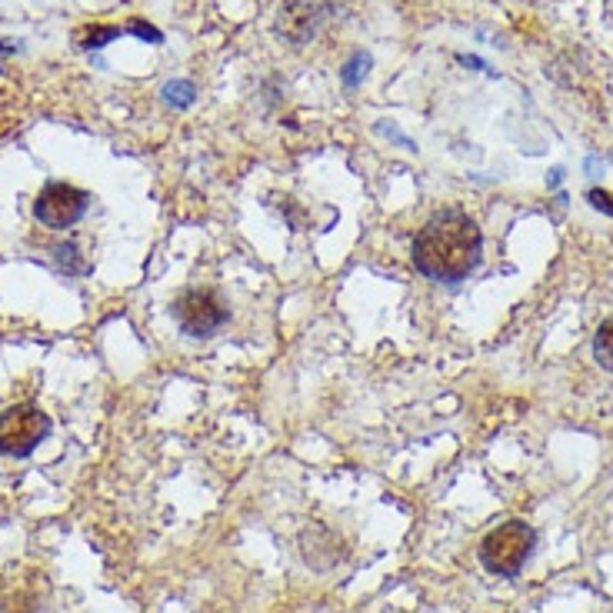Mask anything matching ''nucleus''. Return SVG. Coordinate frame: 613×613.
Returning <instances> with one entry per match:
<instances>
[{
    "label": "nucleus",
    "instance_id": "nucleus-1",
    "mask_svg": "<svg viewBox=\"0 0 613 613\" xmlns=\"http://www.w3.org/2000/svg\"><path fill=\"white\" fill-rule=\"evenodd\" d=\"M411 257L427 280L461 284L481 267L484 234L464 210H441L417 230Z\"/></svg>",
    "mask_w": 613,
    "mask_h": 613
},
{
    "label": "nucleus",
    "instance_id": "nucleus-2",
    "mask_svg": "<svg viewBox=\"0 0 613 613\" xmlns=\"http://www.w3.org/2000/svg\"><path fill=\"white\" fill-rule=\"evenodd\" d=\"M537 547V534L531 524L524 521H507L501 527H494L484 541H481V564L487 574H497V577H517L531 554Z\"/></svg>",
    "mask_w": 613,
    "mask_h": 613
},
{
    "label": "nucleus",
    "instance_id": "nucleus-3",
    "mask_svg": "<svg viewBox=\"0 0 613 613\" xmlns=\"http://www.w3.org/2000/svg\"><path fill=\"white\" fill-rule=\"evenodd\" d=\"M174 320L187 337H214L227 320L230 307L214 287H190L174 300Z\"/></svg>",
    "mask_w": 613,
    "mask_h": 613
},
{
    "label": "nucleus",
    "instance_id": "nucleus-4",
    "mask_svg": "<svg viewBox=\"0 0 613 613\" xmlns=\"http://www.w3.org/2000/svg\"><path fill=\"white\" fill-rule=\"evenodd\" d=\"M50 434V417L37 404H13L0 411V454L30 457Z\"/></svg>",
    "mask_w": 613,
    "mask_h": 613
},
{
    "label": "nucleus",
    "instance_id": "nucleus-5",
    "mask_svg": "<svg viewBox=\"0 0 613 613\" xmlns=\"http://www.w3.org/2000/svg\"><path fill=\"white\" fill-rule=\"evenodd\" d=\"M87 207H90L87 190H80L73 184H63V180H50L33 200V217L50 230H67L87 214Z\"/></svg>",
    "mask_w": 613,
    "mask_h": 613
},
{
    "label": "nucleus",
    "instance_id": "nucleus-6",
    "mask_svg": "<svg viewBox=\"0 0 613 613\" xmlns=\"http://www.w3.org/2000/svg\"><path fill=\"white\" fill-rule=\"evenodd\" d=\"M324 17L327 10L320 0H284V7L277 10V33H284L290 43H307Z\"/></svg>",
    "mask_w": 613,
    "mask_h": 613
},
{
    "label": "nucleus",
    "instance_id": "nucleus-7",
    "mask_svg": "<svg viewBox=\"0 0 613 613\" xmlns=\"http://www.w3.org/2000/svg\"><path fill=\"white\" fill-rule=\"evenodd\" d=\"M120 33H123V27H113V23H93V27H83V30L77 33V43H80L83 50H97V47H103V43L117 40Z\"/></svg>",
    "mask_w": 613,
    "mask_h": 613
},
{
    "label": "nucleus",
    "instance_id": "nucleus-8",
    "mask_svg": "<svg viewBox=\"0 0 613 613\" xmlns=\"http://www.w3.org/2000/svg\"><path fill=\"white\" fill-rule=\"evenodd\" d=\"M594 360L613 374V317H607L594 334Z\"/></svg>",
    "mask_w": 613,
    "mask_h": 613
},
{
    "label": "nucleus",
    "instance_id": "nucleus-9",
    "mask_svg": "<svg viewBox=\"0 0 613 613\" xmlns=\"http://www.w3.org/2000/svg\"><path fill=\"white\" fill-rule=\"evenodd\" d=\"M367 73H370V53H360V50H357V53L340 67V80H344V87H347V90L360 87Z\"/></svg>",
    "mask_w": 613,
    "mask_h": 613
},
{
    "label": "nucleus",
    "instance_id": "nucleus-10",
    "mask_svg": "<svg viewBox=\"0 0 613 613\" xmlns=\"http://www.w3.org/2000/svg\"><path fill=\"white\" fill-rule=\"evenodd\" d=\"M164 100H167L174 110H187V107H194V100H197V87H194L190 80H170V83L164 87Z\"/></svg>",
    "mask_w": 613,
    "mask_h": 613
},
{
    "label": "nucleus",
    "instance_id": "nucleus-11",
    "mask_svg": "<svg viewBox=\"0 0 613 613\" xmlns=\"http://www.w3.org/2000/svg\"><path fill=\"white\" fill-rule=\"evenodd\" d=\"M53 257H57V264H60L67 274H87V270H90L87 260H77V247H73V244H57V247H53Z\"/></svg>",
    "mask_w": 613,
    "mask_h": 613
},
{
    "label": "nucleus",
    "instance_id": "nucleus-12",
    "mask_svg": "<svg viewBox=\"0 0 613 613\" xmlns=\"http://www.w3.org/2000/svg\"><path fill=\"white\" fill-rule=\"evenodd\" d=\"M123 30H127V33H137V37H140V40H147V43H164V33H160L154 23L140 20V17H134Z\"/></svg>",
    "mask_w": 613,
    "mask_h": 613
},
{
    "label": "nucleus",
    "instance_id": "nucleus-13",
    "mask_svg": "<svg viewBox=\"0 0 613 613\" xmlns=\"http://www.w3.org/2000/svg\"><path fill=\"white\" fill-rule=\"evenodd\" d=\"M587 200H591V207H597L601 214H611V217H613V194H611V190H604V187L597 190V187H594V190H587Z\"/></svg>",
    "mask_w": 613,
    "mask_h": 613
},
{
    "label": "nucleus",
    "instance_id": "nucleus-14",
    "mask_svg": "<svg viewBox=\"0 0 613 613\" xmlns=\"http://www.w3.org/2000/svg\"><path fill=\"white\" fill-rule=\"evenodd\" d=\"M10 50H17V43H0V53H10Z\"/></svg>",
    "mask_w": 613,
    "mask_h": 613
}]
</instances>
